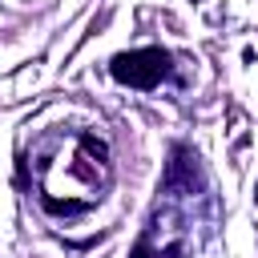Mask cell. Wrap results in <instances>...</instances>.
<instances>
[{"mask_svg":"<svg viewBox=\"0 0 258 258\" xmlns=\"http://www.w3.org/2000/svg\"><path fill=\"white\" fill-rule=\"evenodd\" d=\"M109 73H113V81H121L129 89H157L161 81L173 77V56L165 48H157V44L129 48V52H117L109 60Z\"/></svg>","mask_w":258,"mask_h":258,"instance_id":"obj_1","label":"cell"},{"mask_svg":"<svg viewBox=\"0 0 258 258\" xmlns=\"http://www.w3.org/2000/svg\"><path fill=\"white\" fill-rule=\"evenodd\" d=\"M202 185H206V177H202V161H198V153L185 149V145H173L169 165H165V177H161V189L173 194V198H194Z\"/></svg>","mask_w":258,"mask_h":258,"instance_id":"obj_2","label":"cell"},{"mask_svg":"<svg viewBox=\"0 0 258 258\" xmlns=\"http://www.w3.org/2000/svg\"><path fill=\"white\" fill-rule=\"evenodd\" d=\"M173 254H177V250H165V254H161V250H153V246H149V242H137V246H133V254H129V258H173Z\"/></svg>","mask_w":258,"mask_h":258,"instance_id":"obj_3","label":"cell"},{"mask_svg":"<svg viewBox=\"0 0 258 258\" xmlns=\"http://www.w3.org/2000/svg\"><path fill=\"white\" fill-rule=\"evenodd\" d=\"M254 198H258V194H254Z\"/></svg>","mask_w":258,"mask_h":258,"instance_id":"obj_4","label":"cell"}]
</instances>
